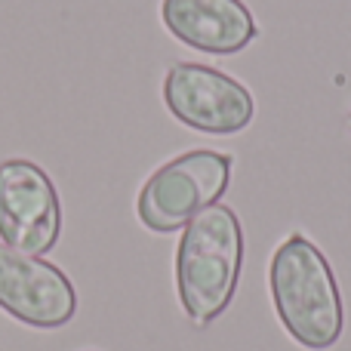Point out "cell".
<instances>
[{
  "instance_id": "cell-2",
  "label": "cell",
  "mask_w": 351,
  "mask_h": 351,
  "mask_svg": "<svg viewBox=\"0 0 351 351\" xmlns=\"http://www.w3.org/2000/svg\"><path fill=\"white\" fill-rule=\"evenodd\" d=\"M243 271V225L225 204L200 210L176 247V296L194 327L228 311Z\"/></svg>"
},
{
  "instance_id": "cell-7",
  "label": "cell",
  "mask_w": 351,
  "mask_h": 351,
  "mask_svg": "<svg viewBox=\"0 0 351 351\" xmlns=\"http://www.w3.org/2000/svg\"><path fill=\"white\" fill-rule=\"evenodd\" d=\"M160 19L179 43L210 56H234L259 37L243 0H164Z\"/></svg>"
},
{
  "instance_id": "cell-3",
  "label": "cell",
  "mask_w": 351,
  "mask_h": 351,
  "mask_svg": "<svg viewBox=\"0 0 351 351\" xmlns=\"http://www.w3.org/2000/svg\"><path fill=\"white\" fill-rule=\"evenodd\" d=\"M234 158L225 152H185L145 179L136 200L139 222L154 234L182 231L200 210L219 204L231 185Z\"/></svg>"
},
{
  "instance_id": "cell-1",
  "label": "cell",
  "mask_w": 351,
  "mask_h": 351,
  "mask_svg": "<svg viewBox=\"0 0 351 351\" xmlns=\"http://www.w3.org/2000/svg\"><path fill=\"white\" fill-rule=\"evenodd\" d=\"M268 290L280 327L296 346L330 351L342 339L346 308L330 259L311 237L293 231L271 253Z\"/></svg>"
},
{
  "instance_id": "cell-8",
  "label": "cell",
  "mask_w": 351,
  "mask_h": 351,
  "mask_svg": "<svg viewBox=\"0 0 351 351\" xmlns=\"http://www.w3.org/2000/svg\"><path fill=\"white\" fill-rule=\"evenodd\" d=\"M348 130H351V114H348Z\"/></svg>"
},
{
  "instance_id": "cell-5",
  "label": "cell",
  "mask_w": 351,
  "mask_h": 351,
  "mask_svg": "<svg viewBox=\"0 0 351 351\" xmlns=\"http://www.w3.org/2000/svg\"><path fill=\"white\" fill-rule=\"evenodd\" d=\"M62 234V200L34 160L0 164V241L25 256H47Z\"/></svg>"
},
{
  "instance_id": "cell-4",
  "label": "cell",
  "mask_w": 351,
  "mask_h": 351,
  "mask_svg": "<svg viewBox=\"0 0 351 351\" xmlns=\"http://www.w3.org/2000/svg\"><path fill=\"white\" fill-rule=\"evenodd\" d=\"M167 111L188 130L234 136L253 123L256 99L241 80L200 62H176L164 77Z\"/></svg>"
},
{
  "instance_id": "cell-6",
  "label": "cell",
  "mask_w": 351,
  "mask_h": 351,
  "mask_svg": "<svg viewBox=\"0 0 351 351\" xmlns=\"http://www.w3.org/2000/svg\"><path fill=\"white\" fill-rule=\"evenodd\" d=\"M0 308L34 330H59L77 315V290L59 265L0 243Z\"/></svg>"
}]
</instances>
